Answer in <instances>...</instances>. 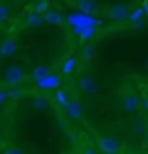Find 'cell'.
I'll use <instances>...</instances> for the list:
<instances>
[{"label":"cell","instance_id":"cell-15","mask_svg":"<svg viewBox=\"0 0 148 154\" xmlns=\"http://www.w3.org/2000/svg\"><path fill=\"white\" fill-rule=\"evenodd\" d=\"M69 101H71V98H69V93H67L64 88L57 89V91L54 93V103L59 106V108H62V110H64V108L69 105Z\"/></svg>","mask_w":148,"mask_h":154},{"label":"cell","instance_id":"cell-18","mask_svg":"<svg viewBox=\"0 0 148 154\" xmlns=\"http://www.w3.org/2000/svg\"><path fill=\"white\" fill-rule=\"evenodd\" d=\"M50 9H52V7H50V2H48V0H38V2H35V4H33V9H31V11L43 16L45 12L50 11Z\"/></svg>","mask_w":148,"mask_h":154},{"label":"cell","instance_id":"cell-9","mask_svg":"<svg viewBox=\"0 0 148 154\" xmlns=\"http://www.w3.org/2000/svg\"><path fill=\"white\" fill-rule=\"evenodd\" d=\"M77 67H79V58L74 55H69L61 62V74L62 75H71L77 70Z\"/></svg>","mask_w":148,"mask_h":154},{"label":"cell","instance_id":"cell-21","mask_svg":"<svg viewBox=\"0 0 148 154\" xmlns=\"http://www.w3.org/2000/svg\"><path fill=\"white\" fill-rule=\"evenodd\" d=\"M4 154H26V152L17 146H9V147L4 149Z\"/></svg>","mask_w":148,"mask_h":154},{"label":"cell","instance_id":"cell-10","mask_svg":"<svg viewBox=\"0 0 148 154\" xmlns=\"http://www.w3.org/2000/svg\"><path fill=\"white\" fill-rule=\"evenodd\" d=\"M43 21L48 26H62L64 24V14L59 9H50L43 14Z\"/></svg>","mask_w":148,"mask_h":154},{"label":"cell","instance_id":"cell-13","mask_svg":"<svg viewBox=\"0 0 148 154\" xmlns=\"http://www.w3.org/2000/svg\"><path fill=\"white\" fill-rule=\"evenodd\" d=\"M74 5L79 7V11L84 12V14H95V12L100 11V4L98 2H93V0H79Z\"/></svg>","mask_w":148,"mask_h":154},{"label":"cell","instance_id":"cell-26","mask_svg":"<svg viewBox=\"0 0 148 154\" xmlns=\"http://www.w3.org/2000/svg\"><path fill=\"white\" fill-rule=\"evenodd\" d=\"M146 65H148V58H146Z\"/></svg>","mask_w":148,"mask_h":154},{"label":"cell","instance_id":"cell-8","mask_svg":"<svg viewBox=\"0 0 148 154\" xmlns=\"http://www.w3.org/2000/svg\"><path fill=\"white\" fill-rule=\"evenodd\" d=\"M0 50H2V57H7V58H12V57L17 55V50H19V45H17L16 38H5L2 43H0Z\"/></svg>","mask_w":148,"mask_h":154},{"label":"cell","instance_id":"cell-4","mask_svg":"<svg viewBox=\"0 0 148 154\" xmlns=\"http://www.w3.org/2000/svg\"><path fill=\"white\" fill-rule=\"evenodd\" d=\"M24 79H26V72H24V69L21 65H9L5 69V72H4V81L9 86H12V88L21 86L24 82Z\"/></svg>","mask_w":148,"mask_h":154},{"label":"cell","instance_id":"cell-7","mask_svg":"<svg viewBox=\"0 0 148 154\" xmlns=\"http://www.w3.org/2000/svg\"><path fill=\"white\" fill-rule=\"evenodd\" d=\"M36 86H38L40 91H47V93H48V91H57V89H61V86H62V77H61V74L50 72L45 79H41V81L36 82Z\"/></svg>","mask_w":148,"mask_h":154},{"label":"cell","instance_id":"cell-2","mask_svg":"<svg viewBox=\"0 0 148 154\" xmlns=\"http://www.w3.org/2000/svg\"><path fill=\"white\" fill-rule=\"evenodd\" d=\"M129 14H131V5L127 2H115L107 9V19L114 24L126 22L129 19Z\"/></svg>","mask_w":148,"mask_h":154},{"label":"cell","instance_id":"cell-16","mask_svg":"<svg viewBox=\"0 0 148 154\" xmlns=\"http://www.w3.org/2000/svg\"><path fill=\"white\" fill-rule=\"evenodd\" d=\"M48 74H50V67H47V65H38V67H35L33 72H31V79H33L35 82H38V81L45 79Z\"/></svg>","mask_w":148,"mask_h":154},{"label":"cell","instance_id":"cell-24","mask_svg":"<svg viewBox=\"0 0 148 154\" xmlns=\"http://www.w3.org/2000/svg\"><path fill=\"white\" fill-rule=\"evenodd\" d=\"M141 11H143L145 19L148 21V0H143V2H141Z\"/></svg>","mask_w":148,"mask_h":154},{"label":"cell","instance_id":"cell-5","mask_svg":"<svg viewBox=\"0 0 148 154\" xmlns=\"http://www.w3.org/2000/svg\"><path fill=\"white\" fill-rule=\"evenodd\" d=\"M66 111V116L69 118L71 122H83L84 116H86V108H84V103L79 101V99H71L69 105L64 108Z\"/></svg>","mask_w":148,"mask_h":154},{"label":"cell","instance_id":"cell-12","mask_svg":"<svg viewBox=\"0 0 148 154\" xmlns=\"http://www.w3.org/2000/svg\"><path fill=\"white\" fill-rule=\"evenodd\" d=\"M127 21L131 22V26L133 28H143L145 26V22H146V19H145V16H143V11H141V7L140 9H131V14H129V19Z\"/></svg>","mask_w":148,"mask_h":154},{"label":"cell","instance_id":"cell-17","mask_svg":"<svg viewBox=\"0 0 148 154\" xmlns=\"http://www.w3.org/2000/svg\"><path fill=\"white\" fill-rule=\"evenodd\" d=\"M95 51H97V46H95L93 43H86L81 48V58L86 60V62H90L95 57Z\"/></svg>","mask_w":148,"mask_h":154},{"label":"cell","instance_id":"cell-6","mask_svg":"<svg viewBox=\"0 0 148 154\" xmlns=\"http://www.w3.org/2000/svg\"><path fill=\"white\" fill-rule=\"evenodd\" d=\"M121 105H122V110L126 113H134L141 108L143 101H141V96L134 91H127V93L122 94L121 98Z\"/></svg>","mask_w":148,"mask_h":154},{"label":"cell","instance_id":"cell-11","mask_svg":"<svg viewBox=\"0 0 148 154\" xmlns=\"http://www.w3.org/2000/svg\"><path fill=\"white\" fill-rule=\"evenodd\" d=\"M50 106H52V101H50L45 94H38V96H35L31 99V108L35 111H40V113H43V111L50 110Z\"/></svg>","mask_w":148,"mask_h":154},{"label":"cell","instance_id":"cell-20","mask_svg":"<svg viewBox=\"0 0 148 154\" xmlns=\"http://www.w3.org/2000/svg\"><path fill=\"white\" fill-rule=\"evenodd\" d=\"M77 154H100L98 151H97V147L95 146H83L81 149H79V152Z\"/></svg>","mask_w":148,"mask_h":154},{"label":"cell","instance_id":"cell-19","mask_svg":"<svg viewBox=\"0 0 148 154\" xmlns=\"http://www.w3.org/2000/svg\"><path fill=\"white\" fill-rule=\"evenodd\" d=\"M9 17H11V7L5 4H0V24L9 21Z\"/></svg>","mask_w":148,"mask_h":154},{"label":"cell","instance_id":"cell-22","mask_svg":"<svg viewBox=\"0 0 148 154\" xmlns=\"http://www.w3.org/2000/svg\"><path fill=\"white\" fill-rule=\"evenodd\" d=\"M9 98H11V96H9V91H4V89H0V106L4 105V103H5Z\"/></svg>","mask_w":148,"mask_h":154},{"label":"cell","instance_id":"cell-1","mask_svg":"<svg viewBox=\"0 0 148 154\" xmlns=\"http://www.w3.org/2000/svg\"><path fill=\"white\" fill-rule=\"evenodd\" d=\"M95 147L100 154H122L124 152V140L115 135H98L95 139Z\"/></svg>","mask_w":148,"mask_h":154},{"label":"cell","instance_id":"cell-25","mask_svg":"<svg viewBox=\"0 0 148 154\" xmlns=\"http://www.w3.org/2000/svg\"><path fill=\"white\" fill-rule=\"evenodd\" d=\"M2 58H4V57H2V50H0V60H2Z\"/></svg>","mask_w":148,"mask_h":154},{"label":"cell","instance_id":"cell-3","mask_svg":"<svg viewBox=\"0 0 148 154\" xmlns=\"http://www.w3.org/2000/svg\"><path fill=\"white\" fill-rule=\"evenodd\" d=\"M77 88L83 94L86 96H97L100 93V82L95 79V75H90V74H83L77 79Z\"/></svg>","mask_w":148,"mask_h":154},{"label":"cell","instance_id":"cell-23","mask_svg":"<svg viewBox=\"0 0 148 154\" xmlns=\"http://www.w3.org/2000/svg\"><path fill=\"white\" fill-rule=\"evenodd\" d=\"M9 96L11 98H22V91L21 89H12V91H9Z\"/></svg>","mask_w":148,"mask_h":154},{"label":"cell","instance_id":"cell-14","mask_svg":"<svg viewBox=\"0 0 148 154\" xmlns=\"http://www.w3.org/2000/svg\"><path fill=\"white\" fill-rule=\"evenodd\" d=\"M24 22H26L28 28H33V29L41 28V26L45 24L43 16H41V14H36V12H33V11H29V12L26 14V19H24Z\"/></svg>","mask_w":148,"mask_h":154}]
</instances>
